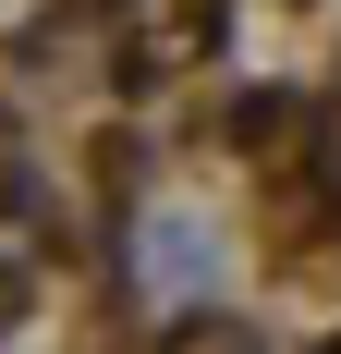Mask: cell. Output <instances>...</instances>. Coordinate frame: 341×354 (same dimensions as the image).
Segmentation results:
<instances>
[{"mask_svg":"<svg viewBox=\"0 0 341 354\" xmlns=\"http://www.w3.org/2000/svg\"><path fill=\"white\" fill-rule=\"evenodd\" d=\"M329 354H341V342H329Z\"/></svg>","mask_w":341,"mask_h":354,"instance_id":"1","label":"cell"}]
</instances>
